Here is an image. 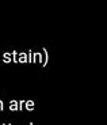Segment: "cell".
I'll list each match as a JSON object with an SVG mask.
<instances>
[{"instance_id": "6da1fadb", "label": "cell", "mask_w": 107, "mask_h": 125, "mask_svg": "<svg viewBox=\"0 0 107 125\" xmlns=\"http://www.w3.org/2000/svg\"><path fill=\"white\" fill-rule=\"evenodd\" d=\"M25 109L28 110V112H33V110L35 109V102H34V101H31V99L26 101V102H25Z\"/></svg>"}, {"instance_id": "7a4b0ae2", "label": "cell", "mask_w": 107, "mask_h": 125, "mask_svg": "<svg viewBox=\"0 0 107 125\" xmlns=\"http://www.w3.org/2000/svg\"><path fill=\"white\" fill-rule=\"evenodd\" d=\"M42 60H44V56H42L39 52H33V62H41L42 64Z\"/></svg>"}, {"instance_id": "3957f363", "label": "cell", "mask_w": 107, "mask_h": 125, "mask_svg": "<svg viewBox=\"0 0 107 125\" xmlns=\"http://www.w3.org/2000/svg\"><path fill=\"white\" fill-rule=\"evenodd\" d=\"M16 61H18V62H22V64L27 62V53H25V52H22V53H18Z\"/></svg>"}, {"instance_id": "277c9868", "label": "cell", "mask_w": 107, "mask_h": 125, "mask_svg": "<svg viewBox=\"0 0 107 125\" xmlns=\"http://www.w3.org/2000/svg\"><path fill=\"white\" fill-rule=\"evenodd\" d=\"M9 110L11 112H18V101H15V99L9 101Z\"/></svg>"}, {"instance_id": "5b68a950", "label": "cell", "mask_w": 107, "mask_h": 125, "mask_svg": "<svg viewBox=\"0 0 107 125\" xmlns=\"http://www.w3.org/2000/svg\"><path fill=\"white\" fill-rule=\"evenodd\" d=\"M49 62V52L46 49H44V60H42V67H46Z\"/></svg>"}, {"instance_id": "8992f818", "label": "cell", "mask_w": 107, "mask_h": 125, "mask_svg": "<svg viewBox=\"0 0 107 125\" xmlns=\"http://www.w3.org/2000/svg\"><path fill=\"white\" fill-rule=\"evenodd\" d=\"M3 60L6 64H9V62H12V56H11V53H4L3 54Z\"/></svg>"}, {"instance_id": "52a82bcc", "label": "cell", "mask_w": 107, "mask_h": 125, "mask_svg": "<svg viewBox=\"0 0 107 125\" xmlns=\"http://www.w3.org/2000/svg\"><path fill=\"white\" fill-rule=\"evenodd\" d=\"M23 109H25V101H19L18 102V110L19 112H22Z\"/></svg>"}, {"instance_id": "ba28073f", "label": "cell", "mask_w": 107, "mask_h": 125, "mask_svg": "<svg viewBox=\"0 0 107 125\" xmlns=\"http://www.w3.org/2000/svg\"><path fill=\"white\" fill-rule=\"evenodd\" d=\"M27 62H33V50L27 52Z\"/></svg>"}, {"instance_id": "9c48e42d", "label": "cell", "mask_w": 107, "mask_h": 125, "mask_svg": "<svg viewBox=\"0 0 107 125\" xmlns=\"http://www.w3.org/2000/svg\"><path fill=\"white\" fill-rule=\"evenodd\" d=\"M11 56H12V61L14 62H18V61H16V57H18V52H16V50L11 52Z\"/></svg>"}, {"instance_id": "30bf717a", "label": "cell", "mask_w": 107, "mask_h": 125, "mask_svg": "<svg viewBox=\"0 0 107 125\" xmlns=\"http://www.w3.org/2000/svg\"><path fill=\"white\" fill-rule=\"evenodd\" d=\"M3 110H4V103L0 101V112H3Z\"/></svg>"}, {"instance_id": "8fae6325", "label": "cell", "mask_w": 107, "mask_h": 125, "mask_svg": "<svg viewBox=\"0 0 107 125\" xmlns=\"http://www.w3.org/2000/svg\"><path fill=\"white\" fill-rule=\"evenodd\" d=\"M28 125H33V122H30V124H28Z\"/></svg>"}, {"instance_id": "7c38bea8", "label": "cell", "mask_w": 107, "mask_h": 125, "mask_svg": "<svg viewBox=\"0 0 107 125\" xmlns=\"http://www.w3.org/2000/svg\"><path fill=\"white\" fill-rule=\"evenodd\" d=\"M7 125H11V124H7Z\"/></svg>"}, {"instance_id": "4fadbf2b", "label": "cell", "mask_w": 107, "mask_h": 125, "mask_svg": "<svg viewBox=\"0 0 107 125\" xmlns=\"http://www.w3.org/2000/svg\"><path fill=\"white\" fill-rule=\"evenodd\" d=\"M3 125H7V124H3Z\"/></svg>"}]
</instances>
